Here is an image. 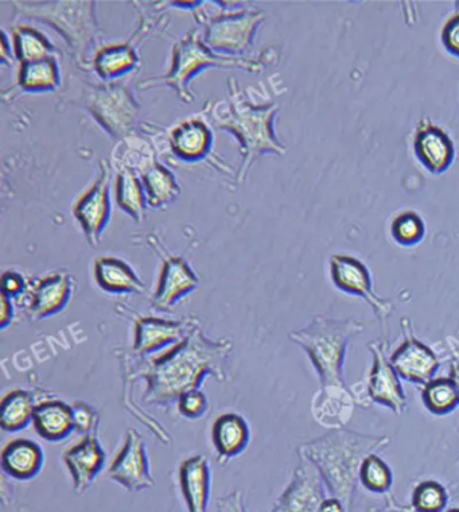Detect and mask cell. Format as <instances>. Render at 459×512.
<instances>
[{
    "instance_id": "obj_1",
    "label": "cell",
    "mask_w": 459,
    "mask_h": 512,
    "mask_svg": "<svg viewBox=\"0 0 459 512\" xmlns=\"http://www.w3.org/2000/svg\"><path fill=\"white\" fill-rule=\"evenodd\" d=\"M232 349V340L210 339L197 327L170 351L143 360L140 366L134 367L136 372H130V379L146 380L143 401L147 405L166 407L189 391L200 389L208 375L224 382V364Z\"/></svg>"
},
{
    "instance_id": "obj_2",
    "label": "cell",
    "mask_w": 459,
    "mask_h": 512,
    "mask_svg": "<svg viewBox=\"0 0 459 512\" xmlns=\"http://www.w3.org/2000/svg\"><path fill=\"white\" fill-rule=\"evenodd\" d=\"M390 444L388 436L336 429L298 446L297 455L317 468L329 495L340 499L352 512L361 464L365 457L384 451Z\"/></svg>"
},
{
    "instance_id": "obj_3",
    "label": "cell",
    "mask_w": 459,
    "mask_h": 512,
    "mask_svg": "<svg viewBox=\"0 0 459 512\" xmlns=\"http://www.w3.org/2000/svg\"><path fill=\"white\" fill-rule=\"evenodd\" d=\"M229 92L228 102L215 107L212 118L217 127L229 131L239 141L240 153L243 155L239 178L243 180L256 159L264 154L283 155L286 147L275 133L278 104L255 106L248 102L233 77L229 83Z\"/></svg>"
},
{
    "instance_id": "obj_4",
    "label": "cell",
    "mask_w": 459,
    "mask_h": 512,
    "mask_svg": "<svg viewBox=\"0 0 459 512\" xmlns=\"http://www.w3.org/2000/svg\"><path fill=\"white\" fill-rule=\"evenodd\" d=\"M365 331L355 318L317 316L307 327L289 335L313 364L321 387H346L344 366L350 341Z\"/></svg>"
},
{
    "instance_id": "obj_5",
    "label": "cell",
    "mask_w": 459,
    "mask_h": 512,
    "mask_svg": "<svg viewBox=\"0 0 459 512\" xmlns=\"http://www.w3.org/2000/svg\"><path fill=\"white\" fill-rule=\"evenodd\" d=\"M267 58L260 57H228L213 52L206 46L198 31H190L173 48L171 67L166 75L143 80L140 88L165 87L173 88L186 103L192 102L189 83L201 69L206 68H232L247 72H262Z\"/></svg>"
},
{
    "instance_id": "obj_6",
    "label": "cell",
    "mask_w": 459,
    "mask_h": 512,
    "mask_svg": "<svg viewBox=\"0 0 459 512\" xmlns=\"http://www.w3.org/2000/svg\"><path fill=\"white\" fill-rule=\"evenodd\" d=\"M15 18L49 23L65 38L69 48L83 64L99 37L95 2H13Z\"/></svg>"
},
{
    "instance_id": "obj_7",
    "label": "cell",
    "mask_w": 459,
    "mask_h": 512,
    "mask_svg": "<svg viewBox=\"0 0 459 512\" xmlns=\"http://www.w3.org/2000/svg\"><path fill=\"white\" fill-rule=\"evenodd\" d=\"M372 356L371 368L367 378L350 387L357 405L371 407L372 403L387 407L396 415H402L408 410V399L404 393L400 376L390 362V341L380 339L367 345Z\"/></svg>"
},
{
    "instance_id": "obj_8",
    "label": "cell",
    "mask_w": 459,
    "mask_h": 512,
    "mask_svg": "<svg viewBox=\"0 0 459 512\" xmlns=\"http://www.w3.org/2000/svg\"><path fill=\"white\" fill-rule=\"evenodd\" d=\"M197 22L205 27L206 46L217 54L239 57L251 48L258 27L266 17L259 10L227 11V13H198Z\"/></svg>"
},
{
    "instance_id": "obj_9",
    "label": "cell",
    "mask_w": 459,
    "mask_h": 512,
    "mask_svg": "<svg viewBox=\"0 0 459 512\" xmlns=\"http://www.w3.org/2000/svg\"><path fill=\"white\" fill-rule=\"evenodd\" d=\"M330 278L338 290L350 296L363 298L379 321L383 339H388V320L395 312L394 302L380 297L373 289L371 271L355 255L333 254L329 259Z\"/></svg>"
},
{
    "instance_id": "obj_10",
    "label": "cell",
    "mask_w": 459,
    "mask_h": 512,
    "mask_svg": "<svg viewBox=\"0 0 459 512\" xmlns=\"http://www.w3.org/2000/svg\"><path fill=\"white\" fill-rule=\"evenodd\" d=\"M85 107L96 122L114 138L130 134L138 118L139 106L130 89L110 83L85 91Z\"/></svg>"
},
{
    "instance_id": "obj_11",
    "label": "cell",
    "mask_w": 459,
    "mask_h": 512,
    "mask_svg": "<svg viewBox=\"0 0 459 512\" xmlns=\"http://www.w3.org/2000/svg\"><path fill=\"white\" fill-rule=\"evenodd\" d=\"M403 343L390 355V362L400 379L408 383L425 386L435 378L441 360L437 354L425 343H422L412 332L411 321L402 320Z\"/></svg>"
},
{
    "instance_id": "obj_12",
    "label": "cell",
    "mask_w": 459,
    "mask_h": 512,
    "mask_svg": "<svg viewBox=\"0 0 459 512\" xmlns=\"http://www.w3.org/2000/svg\"><path fill=\"white\" fill-rule=\"evenodd\" d=\"M108 476L130 492H142L155 486L146 442L135 429L127 430L122 448L108 468Z\"/></svg>"
},
{
    "instance_id": "obj_13",
    "label": "cell",
    "mask_w": 459,
    "mask_h": 512,
    "mask_svg": "<svg viewBox=\"0 0 459 512\" xmlns=\"http://www.w3.org/2000/svg\"><path fill=\"white\" fill-rule=\"evenodd\" d=\"M298 459L289 486L276 499L271 512H321L329 496L324 480L309 460L302 456Z\"/></svg>"
},
{
    "instance_id": "obj_14",
    "label": "cell",
    "mask_w": 459,
    "mask_h": 512,
    "mask_svg": "<svg viewBox=\"0 0 459 512\" xmlns=\"http://www.w3.org/2000/svg\"><path fill=\"white\" fill-rule=\"evenodd\" d=\"M72 275L66 271H56L29 283V289L17 301L25 308L31 320H45L62 312L73 294Z\"/></svg>"
},
{
    "instance_id": "obj_15",
    "label": "cell",
    "mask_w": 459,
    "mask_h": 512,
    "mask_svg": "<svg viewBox=\"0 0 459 512\" xmlns=\"http://www.w3.org/2000/svg\"><path fill=\"white\" fill-rule=\"evenodd\" d=\"M111 169L107 162H101L99 177L91 188L77 200L73 215H75L85 238L92 247L99 246L101 235L111 216L110 200Z\"/></svg>"
},
{
    "instance_id": "obj_16",
    "label": "cell",
    "mask_w": 459,
    "mask_h": 512,
    "mask_svg": "<svg viewBox=\"0 0 459 512\" xmlns=\"http://www.w3.org/2000/svg\"><path fill=\"white\" fill-rule=\"evenodd\" d=\"M412 150L419 164L433 176L445 174L457 157L453 138L430 118H423L416 124Z\"/></svg>"
},
{
    "instance_id": "obj_17",
    "label": "cell",
    "mask_w": 459,
    "mask_h": 512,
    "mask_svg": "<svg viewBox=\"0 0 459 512\" xmlns=\"http://www.w3.org/2000/svg\"><path fill=\"white\" fill-rule=\"evenodd\" d=\"M200 321L197 317L182 318V320H163L158 317L138 316L135 320L134 352L139 356L161 351L170 344H178L188 337Z\"/></svg>"
},
{
    "instance_id": "obj_18",
    "label": "cell",
    "mask_w": 459,
    "mask_h": 512,
    "mask_svg": "<svg viewBox=\"0 0 459 512\" xmlns=\"http://www.w3.org/2000/svg\"><path fill=\"white\" fill-rule=\"evenodd\" d=\"M62 461L72 477L75 494L83 495L103 471L107 456L95 434H88L66 449Z\"/></svg>"
},
{
    "instance_id": "obj_19",
    "label": "cell",
    "mask_w": 459,
    "mask_h": 512,
    "mask_svg": "<svg viewBox=\"0 0 459 512\" xmlns=\"http://www.w3.org/2000/svg\"><path fill=\"white\" fill-rule=\"evenodd\" d=\"M198 278L184 258L167 255L162 261L161 275L155 290L151 306L159 312H169L171 306L194 292Z\"/></svg>"
},
{
    "instance_id": "obj_20",
    "label": "cell",
    "mask_w": 459,
    "mask_h": 512,
    "mask_svg": "<svg viewBox=\"0 0 459 512\" xmlns=\"http://www.w3.org/2000/svg\"><path fill=\"white\" fill-rule=\"evenodd\" d=\"M177 483L188 512H208L212 473L205 456L193 455L182 460Z\"/></svg>"
},
{
    "instance_id": "obj_21",
    "label": "cell",
    "mask_w": 459,
    "mask_h": 512,
    "mask_svg": "<svg viewBox=\"0 0 459 512\" xmlns=\"http://www.w3.org/2000/svg\"><path fill=\"white\" fill-rule=\"evenodd\" d=\"M210 438L217 461L220 465H225L247 449L251 441L250 425L240 414H220L213 422Z\"/></svg>"
},
{
    "instance_id": "obj_22",
    "label": "cell",
    "mask_w": 459,
    "mask_h": 512,
    "mask_svg": "<svg viewBox=\"0 0 459 512\" xmlns=\"http://www.w3.org/2000/svg\"><path fill=\"white\" fill-rule=\"evenodd\" d=\"M357 403L350 387H320L311 402V413L318 424L330 430L344 429Z\"/></svg>"
},
{
    "instance_id": "obj_23",
    "label": "cell",
    "mask_w": 459,
    "mask_h": 512,
    "mask_svg": "<svg viewBox=\"0 0 459 512\" xmlns=\"http://www.w3.org/2000/svg\"><path fill=\"white\" fill-rule=\"evenodd\" d=\"M44 463V451L37 442L29 438H15L7 442L0 456L3 473L18 482L35 479L40 475Z\"/></svg>"
},
{
    "instance_id": "obj_24",
    "label": "cell",
    "mask_w": 459,
    "mask_h": 512,
    "mask_svg": "<svg viewBox=\"0 0 459 512\" xmlns=\"http://www.w3.org/2000/svg\"><path fill=\"white\" fill-rule=\"evenodd\" d=\"M213 146V133L201 119L185 120L170 133L173 154L184 162H198L208 157Z\"/></svg>"
},
{
    "instance_id": "obj_25",
    "label": "cell",
    "mask_w": 459,
    "mask_h": 512,
    "mask_svg": "<svg viewBox=\"0 0 459 512\" xmlns=\"http://www.w3.org/2000/svg\"><path fill=\"white\" fill-rule=\"evenodd\" d=\"M97 286L111 294L145 293L146 285L127 262L116 256H99L93 263Z\"/></svg>"
},
{
    "instance_id": "obj_26",
    "label": "cell",
    "mask_w": 459,
    "mask_h": 512,
    "mask_svg": "<svg viewBox=\"0 0 459 512\" xmlns=\"http://www.w3.org/2000/svg\"><path fill=\"white\" fill-rule=\"evenodd\" d=\"M33 426L38 436L48 442H61L75 432L72 406L58 399L42 401L35 407Z\"/></svg>"
},
{
    "instance_id": "obj_27",
    "label": "cell",
    "mask_w": 459,
    "mask_h": 512,
    "mask_svg": "<svg viewBox=\"0 0 459 512\" xmlns=\"http://www.w3.org/2000/svg\"><path fill=\"white\" fill-rule=\"evenodd\" d=\"M139 173L149 207L165 208L180 196V184L174 173L159 162L151 161Z\"/></svg>"
},
{
    "instance_id": "obj_28",
    "label": "cell",
    "mask_w": 459,
    "mask_h": 512,
    "mask_svg": "<svg viewBox=\"0 0 459 512\" xmlns=\"http://www.w3.org/2000/svg\"><path fill=\"white\" fill-rule=\"evenodd\" d=\"M93 68L101 80L114 81L139 65V56L131 44L104 46L93 57Z\"/></svg>"
},
{
    "instance_id": "obj_29",
    "label": "cell",
    "mask_w": 459,
    "mask_h": 512,
    "mask_svg": "<svg viewBox=\"0 0 459 512\" xmlns=\"http://www.w3.org/2000/svg\"><path fill=\"white\" fill-rule=\"evenodd\" d=\"M34 395L26 390L7 393L0 405V428L9 433L22 432L33 424L35 411Z\"/></svg>"
},
{
    "instance_id": "obj_30",
    "label": "cell",
    "mask_w": 459,
    "mask_h": 512,
    "mask_svg": "<svg viewBox=\"0 0 459 512\" xmlns=\"http://www.w3.org/2000/svg\"><path fill=\"white\" fill-rule=\"evenodd\" d=\"M60 65L56 57L23 62L18 72V87L25 92H49L60 87Z\"/></svg>"
},
{
    "instance_id": "obj_31",
    "label": "cell",
    "mask_w": 459,
    "mask_h": 512,
    "mask_svg": "<svg viewBox=\"0 0 459 512\" xmlns=\"http://www.w3.org/2000/svg\"><path fill=\"white\" fill-rule=\"evenodd\" d=\"M116 203L135 221H143L146 215L147 197L142 180L135 170L119 169L116 177Z\"/></svg>"
},
{
    "instance_id": "obj_32",
    "label": "cell",
    "mask_w": 459,
    "mask_h": 512,
    "mask_svg": "<svg viewBox=\"0 0 459 512\" xmlns=\"http://www.w3.org/2000/svg\"><path fill=\"white\" fill-rule=\"evenodd\" d=\"M13 40L15 57L21 64L46 60V58H57L60 54L56 46L48 40L42 31L31 26L15 27Z\"/></svg>"
},
{
    "instance_id": "obj_33",
    "label": "cell",
    "mask_w": 459,
    "mask_h": 512,
    "mask_svg": "<svg viewBox=\"0 0 459 512\" xmlns=\"http://www.w3.org/2000/svg\"><path fill=\"white\" fill-rule=\"evenodd\" d=\"M422 401L434 415L450 414L459 406V395L450 378H434L422 387Z\"/></svg>"
},
{
    "instance_id": "obj_34",
    "label": "cell",
    "mask_w": 459,
    "mask_h": 512,
    "mask_svg": "<svg viewBox=\"0 0 459 512\" xmlns=\"http://www.w3.org/2000/svg\"><path fill=\"white\" fill-rule=\"evenodd\" d=\"M359 482L373 494H390L394 473L377 453H372L361 464Z\"/></svg>"
},
{
    "instance_id": "obj_35",
    "label": "cell",
    "mask_w": 459,
    "mask_h": 512,
    "mask_svg": "<svg viewBox=\"0 0 459 512\" xmlns=\"http://www.w3.org/2000/svg\"><path fill=\"white\" fill-rule=\"evenodd\" d=\"M449 503L446 487L437 480H425L414 488L411 508L414 512H445Z\"/></svg>"
},
{
    "instance_id": "obj_36",
    "label": "cell",
    "mask_w": 459,
    "mask_h": 512,
    "mask_svg": "<svg viewBox=\"0 0 459 512\" xmlns=\"http://www.w3.org/2000/svg\"><path fill=\"white\" fill-rule=\"evenodd\" d=\"M391 235L399 246H416L425 239V220L415 211L400 212L392 220Z\"/></svg>"
},
{
    "instance_id": "obj_37",
    "label": "cell",
    "mask_w": 459,
    "mask_h": 512,
    "mask_svg": "<svg viewBox=\"0 0 459 512\" xmlns=\"http://www.w3.org/2000/svg\"><path fill=\"white\" fill-rule=\"evenodd\" d=\"M208 409V397L200 389L189 391L178 399V411L186 420H200Z\"/></svg>"
},
{
    "instance_id": "obj_38",
    "label": "cell",
    "mask_w": 459,
    "mask_h": 512,
    "mask_svg": "<svg viewBox=\"0 0 459 512\" xmlns=\"http://www.w3.org/2000/svg\"><path fill=\"white\" fill-rule=\"evenodd\" d=\"M73 422H75V432L84 434H93L97 425H99L100 415L95 407L85 402H75L72 405Z\"/></svg>"
},
{
    "instance_id": "obj_39",
    "label": "cell",
    "mask_w": 459,
    "mask_h": 512,
    "mask_svg": "<svg viewBox=\"0 0 459 512\" xmlns=\"http://www.w3.org/2000/svg\"><path fill=\"white\" fill-rule=\"evenodd\" d=\"M441 42L446 52L459 60V6L455 13L446 19L441 30Z\"/></svg>"
},
{
    "instance_id": "obj_40",
    "label": "cell",
    "mask_w": 459,
    "mask_h": 512,
    "mask_svg": "<svg viewBox=\"0 0 459 512\" xmlns=\"http://www.w3.org/2000/svg\"><path fill=\"white\" fill-rule=\"evenodd\" d=\"M29 283L18 271H6L2 277V294H5L11 300L18 301L29 289Z\"/></svg>"
},
{
    "instance_id": "obj_41",
    "label": "cell",
    "mask_w": 459,
    "mask_h": 512,
    "mask_svg": "<svg viewBox=\"0 0 459 512\" xmlns=\"http://www.w3.org/2000/svg\"><path fill=\"white\" fill-rule=\"evenodd\" d=\"M216 512H248L244 491L235 490L217 499Z\"/></svg>"
},
{
    "instance_id": "obj_42",
    "label": "cell",
    "mask_w": 459,
    "mask_h": 512,
    "mask_svg": "<svg viewBox=\"0 0 459 512\" xmlns=\"http://www.w3.org/2000/svg\"><path fill=\"white\" fill-rule=\"evenodd\" d=\"M15 317V308L14 302L11 298L2 294V312H0V327H2L3 331L7 327H10L13 324Z\"/></svg>"
},
{
    "instance_id": "obj_43",
    "label": "cell",
    "mask_w": 459,
    "mask_h": 512,
    "mask_svg": "<svg viewBox=\"0 0 459 512\" xmlns=\"http://www.w3.org/2000/svg\"><path fill=\"white\" fill-rule=\"evenodd\" d=\"M367 512H414L411 507L402 506L395 500L394 496H387V504H385L384 508L381 507H369Z\"/></svg>"
},
{
    "instance_id": "obj_44",
    "label": "cell",
    "mask_w": 459,
    "mask_h": 512,
    "mask_svg": "<svg viewBox=\"0 0 459 512\" xmlns=\"http://www.w3.org/2000/svg\"><path fill=\"white\" fill-rule=\"evenodd\" d=\"M449 378L451 382L454 383L455 389H457L459 395V362L451 363Z\"/></svg>"
},
{
    "instance_id": "obj_45",
    "label": "cell",
    "mask_w": 459,
    "mask_h": 512,
    "mask_svg": "<svg viewBox=\"0 0 459 512\" xmlns=\"http://www.w3.org/2000/svg\"><path fill=\"white\" fill-rule=\"evenodd\" d=\"M3 49H2V62L3 64H6L7 62V53H11V49L9 48V40H7V34L6 31L3 30Z\"/></svg>"
},
{
    "instance_id": "obj_46",
    "label": "cell",
    "mask_w": 459,
    "mask_h": 512,
    "mask_svg": "<svg viewBox=\"0 0 459 512\" xmlns=\"http://www.w3.org/2000/svg\"><path fill=\"white\" fill-rule=\"evenodd\" d=\"M445 512H459V508L458 507L450 508V510H446Z\"/></svg>"
}]
</instances>
